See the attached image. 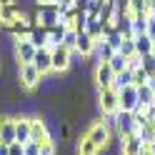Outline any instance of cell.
<instances>
[{
    "label": "cell",
    "instance_id": "ba28073f",
    "mask_svg": "<svg viewBox=\"0 0 155 155\" xmlns=\"http://www.w3.org/2000/svg\"><path fill=\"white\" fill-rule=\"evenodd\" d=\"M133 133H138V125H135L133 113L118 110L115 113V135H118V138H125V135H133Z\"/></svg>",
    "mask_w": 155,
    "mask_h": 155
},
{
    "label": "cell",
    "instance_id": "8992f818",
    "mask_svg": "<svg viewBox=\"0 0 155 155\" xmlns=\"http://www.w3.org/2000/svg\"><path fill=\"white\" fill-rule=\"evenodd\" d=\"M33 23L35 25H43V28H53L60 23V10H58V3L55 5H40L33 15Z\"/></svg>",
    "mask_w": 155,
    "mask_h": 155
},
{
    "label": "cell",
    "instance_id": "cb8c5ba5",
    "mask_svg": "<svg viewBox=\"0 0 155 155\" xmlns=\"http://www.w3.org/2000/svg\"><path fill=\"white\" fill-rule=\"evenodd\" d=\"M63 48H68L70 53H75V45H78V30L75 28H65V35H63Z\"/></svg>",
    "mask_w": 155,
    "mask_h": 155
},
{
    "label": "cell",
    "instance_id": "277c9868",
    "mask_svg": "<svg viewBox=\"0 0 155 155\" xmlns=\"http://www.w3.org/2000/svg\"><path fill=\"white\" fill-rule=\"evenodd\" d=\"M98 110L100 115H115L120 108H118V90L115 88H98Z\"/></svg>",
    "mask_w": 155,
    "mask_h": 155
},
{
    "label": "cell",
    "instance_id": "7c38bea8",
    "mask_svg": "<svg viewBox=\"0 0 155 155\" xmlns=\"http://www.w3.org/2000/svg\"><path fill=\"white\" fill-rule=\"evenodd\" d=\"M95 45H98V40H95V38H90L85 30H80V33H78V45H75V53L80 55V58H85V60H88V58H93V55H95Z\"/></svg>",
    "mask_w": 155,
    "mask_h": 155
},
{
    "label": "cell",
    "instance_id": "7bdbcfd3",
    "mask_svg": "<svg viewBox=\"0 0 155 155\" xmlns=\"http://www.w3.org/2000/svg\"><path fill=\"white\" fill-rule=\"evenodd\" d=\"M153 55H155V45H153Z\"/></svg>",
    "mask_w": 155,
    "mask_h": 155
},
{
    "label": "cell",
    "instance_id": "d4e9b609",
    "mask_svg": "<svg viewBox=\"0 0 155 155\" xmlns=\"http://www.w3.org/2000/svg\"><path fill=\"white\" fill-rule=\"evenodd\" d=\"M108 63H110V68H113V73H115V75H118V73H123V70H128V58H125V55H120V53H115Z\"/></svg>",
    "mask_w": 155,
    "mask_h": 155
},
{
    "label": "cell",
    "instance_id": "7a4b0ae2",
    "mask_svg": "<svg viewBox=\"0 0 155 155\" xmlns=\"http://www.w3.org/2000/svg\"><path fill=\"white\" fill-rule=\"evenodd\" d=\"M85 135H88V138H90L95 145H98L100 150H105V148H108V145L113 143V130H110V128H108V125H105L100 118L90 123V128L85 130Z\"/></svg>",
    "mask_w": 155,
    "mask_h": 155
},
{
    "label": "cell",
    "instance_id": "e575fe53",
    "mask_svg": "<svg viewBox=\"0 0 155 155\" xmlns=\"http://www.w3.org/2000/svg\"><path fill=\"white\" fill-rule=\"evenodd\" d=\"M105 40H108V43H110V45L115 48V50H118V48H120V43H123V35H120L118 30H115V33H110L108 38H105Z\"/></svg>",
    "mask_w": 155,
    "mask_h": 155
},
{
    "label": "cell",
    "instance_id": "74e56055",
    "mask_svg": "<svg viewBox=\"0 0 155 155\" xmlns=\"http://www.w3.org/2000/svg\"><path fill=\"white\" fill-rule=\"evenodd\" d=\"M55 3H60V0H35L38 8H40V5H55Z\"/></svg>",
    "mask_w": 155,
    "mask_h": 155
},
{
    "label": "cell",
    "instance_id": "e0dca14e",
    "mask_svg": "<svg viewBox=\"0 0 155 155\" xmlns=\"http://www.w3.org/2000/svg\"><path fill=\"white\" fill-rule=\"evenodd\" d=\"M75 155H100V148L88 138V135H80L78 148H75Z\"/></svg>",
    "mask_w": 155,
    "mask_h": 155
},
{
    "label": "cell",
    "instance_id": "60d3db41",
    "mask_svg": "<svg viewBox=\"0 0 155 155\" xmlns=\"http://www.w3.org/2000/svg\"><path fill=\"white\" fill-rule=\"evenodd\" d=\"M0 155H8V145L5 143H0Z\"/></svg>",
    "mask_w": 155,
    "mask_h": 155
},
{
    "label": "cell",
    "instance_id": "8fae6325",
    "mask_svg": "<svg viewBox=\"0 0 155 155\" xmlns=\"http://www.w3.org/2000/svg\"><path fill=\"white\" fill-rule=\"evenodd\" d=\"M33 65L38 68V73L43 78L53 73V58H50V48H38L35 58H33Z\"/></svg>",
    "mask_w": 155,
    "mask_h": 155
},
{
    "label": "cell",
    "instance_id": "7402d4cb",
    "mask_svg": "<svg viewBox=\"0 0 155 155\" xmlns=\"http://www.w3.org/2000/svg\"><path fill=\"white\" fill-rule=\"evenodd\" d=\"M155 103V93L148 88V85H140L138 88V108L143 110V108H148V105H153Z\"/></svg>",
    "mask_w": 155,
    "mask_h": 155
},
{
    "label": "cell",
    "instance_id": "3957f363",
    "mask_svg": "<svg viewBox=\"0 0 155 155\" xmlns=\"http://www.w3.org/2000/svg\"><path fill=\"white\" fill-rule=\"evenodd\" d=\"M43 80V75L38 73V68L33 63H25V65H18V85H20L23 90H35L38 85H40Z\"/></svg>",
    "mask_w": 155,
    "mask_h": 155
},
{
    "label": "cell",
    "instance_id": "83f0119b",
    "mask_svg": "<svg viewBox=\"0 0 155 155\" xmlns=\"http://www.w3.org/2000/svg\"><path fill=\"white\" fill-rule=\"evenodd\" d=\"M135 15H148L145 13V0H130L128 3V18H135Z\"/></svg>",
    "mask_w": 155,
    "mask_h": 155
},
{
    "label": "cell",
    "instance_id": "1f68e13d",
    "mask_svg": "<svg viewBox=\"0 0 155 155\" xmlns=\"http://www.w3.org/2000/svg\"><path fill=\"white\" fill-rule=\"evenodd\" d=\"M23 155H40V145L33 143V140H28V143L23 145Z\"/></svg>",
    "mask_w": 155,
    "mask_h": 155
},
{
    "label": "cell",
    "instance_id": "5b68a950",
    "mask_svg": "<svg viewBox=\"0 0 155 155\" xmlns=\"http://www.w3.org/2000/svg\"><path fill=\"white\" fill-rule=\"evenodd\" d=\"M35 50H38V48L28 40V35H25V38H13V55H15V63H18V65L33 63Z\"/></svg>",
    "mask_w": 155,
    "mask_h": 155
},
{
    "label": "cell",
    "instance_id": "5bb4252c",
    "mask_svg": "<svg viewBox=\"0 0 155 155\" xmlns=\"http://www.w3.org/2000/svg\"><path fill=\"white\" fill-rule=\"evenodd\" d=\"M143 148H145V145H143V140L138 138V133L120 138V155H140Z\"/></svg>",
    "mask_w": 155,
    "mask_h": 155
},
{
    "label": "cell",
    "instance_id": "603a6c76",
    "mask_svg": "<svg viewBox=\"0 0 155 155\" xmlns=\"http://www.w3.org/2000/svg\"><path fill=\"white\" fill-rule=\"evenodd\" d=\"M153 40H150V38L148 35H135V53H138V55H148V53H153Z\"/></svg>",
    "mask_w": 155,
    "mask_h": 155
},
{
    "label": "cell",
    "instance_id": "f546056e",
    "mask_svg": "<svg viewBox=\"0 0 155 155\" xmlns=\"http://www.w3.org/2000/svg\"><path fill=\"white\" fill-rule=\"evenodd\" d=\"M130 73H133V85H135V88H140V85H148V78H150V75L145 73L140 65L135 68V70H130Z\"/></svg>",
    "mask_w": 155,
    "mask_h": 155
},
{
    "label": "cell",
    "instance_id": "b9f144b4",
    "mask_svg": "<svg viewBox=\"0 0 155 155\" xmlns=\"http://www.w3.org/2000/svg\"><path fill=\"white\" fill-rule=\"evenodd\" d=\"M0 70H3V60H0Z\"/></svg>",
    "mask_w": 155,
    "mask_h": 155
},
{
    "label": "cell",
    "instance_id": "d6986e66",
    "mask_svg": "<svg viewBox=\"0 0 155 155\" xmlns=\"http://www.w3.org/2000/svg\"><path fill=\"white\" fill-rule=\"evenodd\" d=\"M138 138L143 140L145 148H155V123L153 120L148 125H143V128H138Z\"/></svg>",
    "mask_w": 155,
    "mask_h": 155
},
{
    "label": "cell",
    "instance_id": "44dd1931",
    "mask_svg": "<svg viewBox=\"0 0 155 155\" xmlns=\"http://www.w3.org/2000/svg\"><path fill=\"white\" fill-rule=\"evenodd\" d=\"M115 53H118V50H115V48L105 40V38H103V40H98V45H95V58H98V63H100V60H110Z\"/></svg>",
    "mask_w": 155,
    "mask_h": 155
},
{
    "label": "cell",
    "instance_id": "4fadbf2b",
    "mask_svg": "<svg viewBox=\"0 0 155 155\" xmlns=\"http://www.w3.org/2000/svg\"><path fill=\"white\" fill-rule=\"evenodd\" d=\"M23 13L20 3H0V28H8L15 23V18Z\"/></svg>",
    "mask_w": 155,
    "mask_h": 155
},
{
    "label": "cell",
    "instance_id": "f6af8a7d",
    "mask_svg": "<svg viewBox=\"0 0 155 155\" xmlns=\"http://www.w3.org/2000/svg\"><path fill=\"white\" fill-rule=\"evenodd\" d=\"M153 15H155V13H153Z\"/></svg>",
    "mask_w": 155,
    "mask_h": 155
},
{
    "label": "cell",
    "instance_id": "52a82bcc",
    "mask_svg": "<svg viewBox=\"0 0 155 155\" xmlns=\"http://www.w3.org/2000/svg\"><path fill=\"white\" fill-rule=\"evenodd\" d=\"M30 140L38 143V145H43V143H48V140H53L50 128H48V123L40 118V115H30Z\"/></svg>",
    "mask_w": 155,
    "mask_h": 155
},
{
    "label": "cell",
    "instance_id": "2e32d148",
    "mask_svg": "<svg viewBox=\"0 0 155 155\" xmlns=\"http://www.w3.org/2000/svg\"><path fill=\"white\" fill-rule=\"evenodd\" d=\"M0 143H15V118L10 115H0Z\"/></svg>",
    "mask_w": 155,
    "mask_h": 155
},
{
    "label": "cell",
    "instance_id": "d590c367",
    "mask_svg": "<svg viewBox=\"0 0 155 155\" xmlns=\"http://www.w3.org/2000/svg\"><path fill=\"white\" fill-rule=\"evenodd\" d=\"M8 155H23V145L20 143H10L8 145Z\"/></svg>",
    "mask_w": 155,
    "mask_h": 155
},
{
    "label": "cell",
    "instance_id": "ee69618b",
    "mask_svg": "<svg viewBox=\"0 0 155 155\" xmlns=\"http://www.w3.org/2000/svg\"><path fill=\"white\" fill-rule=\"evenodd\" d=\"M153 123H155V120H153Z\"/></svg>",
    "mask_w": 155,
    "mask_h": 155
},
{
    "label": "cell",
    "instance_id": "f35d334b",
    "mask_svg": "<svg viewBox=\"0 0 155 155\" xmlns=\"http://www.w3.org/2000/svg\"><path fill=\"white\" fill-rule=\"evenodd\" d=\"M148 88L155 93V75H150V78H148Z\"/></svg>",
    "mask_w": 155,
    "mask_h": 155
},
{
    "label": "cell",
    "instance_id": "30bf717a",
    "mask_svg": "<svg viewBox=\"0 0 155 155\" xmlns=\"http://www.w3.org/2000/svg\"><path fill=\"white\" fill-rule=\"evenodd\" d=\"M118 108L125 110V113H133L138 108V88L135 85H128V88L118 90Z\"/></svg>",
    "mask_w": 155,
    "mask_h": 155
},
{
    "label": "cell",
    "instance_id": "836d02e7",
    "mask_svg": "<svg viewBox=\"0 0 155 155\" xmlns=\"http://www.w3.org/2000/svg\"><path fill=\"white\" fill-rule=\"evenodd\" d=\"M145 35L155 43V15H148V28H145Z\"/></svg>",
    "mask_w": 155,
    "mask_h": 155
},
{
    "label": "cell",
    "instance_id": "ab89813d",
    "mask_svg": "<svg viewBox=\"0 0 155 155\" xmlns=\"http://www.w3.org/2000/svg\"><path fill=\"white\" fill-rule=\"evenodd\" d=\"M140 155H155V148H143Z\"/></svg>",
    "mask_w": 155,
    "mask_h": 155
},
{
    "label": "cell",
    "instance_id": "9c48e42d",
    "mask_svg": "<svg viewBox=\"0 0 155 155\" xmlns=\"http://www.w3.org/2000/svg\"><path fill=\"white\" fill-rule=\"evenodd\" d=\"M93 80L98 88H113V80H115V73H113V68L108 60H100L98 65H95V70H93Z\"/></svg>",
    "mask_w": 155,
    "mask_h": 155
},
{
    "label": "cell",
    "instance_id": "4dcf8cb0",
    "mask_svg": "<svg viewBox=\"0 0 155 155\" xmlns=\"http://www.w3.org/2000/svg\"><path fill=\"white\" fill-rule=\"evenodd\" d=\"M118 53H120V55H125V58L138 55V53H135V38H133V40H123V43H120V48H118Z\"/></svg>",
    "mask_w": 155,
    "mask_h": 155
},
{
    "label": "cell",
    "instance_id": "4316f807",
    "mask_svg": "<svg viewBox=\"0 0 155 155\" xmlns=\"http://www.w3.org/2000/svg\"><path fill=\"white\" fill-rule=\"evenodd\" d=\"M130 28H133L135 35H143L145 28H148V15H135V18H130Z\"/></svg>",
    "mask_w": 155,
    "mask_h": 155
},
{
    "label": "cell",
    "instance_id": "6da1fadb",
    "mask_svg": "<svg viewBox=\"0 0 155 155\" xmlns=\"http://www.w3.org/2000/svg\"><path fill=\"white\" fill-rule=\"evenodd\" d=\"M50 58H53V73L55 75H63V73L70 70V65L78 58V53H70L63 45H55V48H50Z\"/></svg>",
    "mask_w": 155,
    "mask_h": 155
},
{
    "label": "cell",
    "instance_id": "ffe728a7",
    "mask_svg": "<svg viewBox=\"0 0 155 155\" xmlns=\"http://www.w3.org/2000/svg\"><path fill=\"white\" fill-rule=\"evenodd\" d=\"M85 33H88L90 38H95V40H103V20H100V18L88 15V23H85Z\"/></svg>",
    "mask_w": 155,
    "mask_h": 155
},
{
    "label": "cell",
    "instance_id": "ac0fdd59",
    "mask_svg": "<svg viewBox=\"0 0 155 155\" xmlns=\"http://www.w3.org/2000/svg\"><path fill=\"white\" fill-rule=\"evenodd\" d=\"M28 40H30L35 48H48V28L35 25L33 30H30V35H28Z\"/></svg>",
    "mask_w": 155,
    "mask_h": 155
},
{
    "label": "cell",
    "instance_id": "f1b7e54d",
    "mask_svg": "<svg viewBox=\"0 0 155 155\" xmlns=\"http://www.w3.org/2000/svg\"><path fill=\"white\" fill-rule=\"evenodd\" d=\"M140 68H143L148 75H155V55H153V53L140 55Z\"/></svg>",
    "mask_w": 155,
    "mask_h": 155
},
{
    "label": "cell",
    "instance_id": "d6a6232c",
    "mask_svg": "<svg viewBox=\"0 0 155 155\" xmlns=\"http://www.w3.org/2000/svg\"><path fill=\"white\" fill-rule=\"evenodd\" d=\"M40 155H58V148H55V143L53 140H48L40 145Z\"/></svg>",
    "mask_w": 155,
    "mask_h": 155
},
{
    "label": "cell",
    "instance_id": "484cf974",
    "mask_svg": "<svg viewBox=\"0 0 155 155\" xmlns=\"http://www.w3.org/2000/svg\"><path fill=\"white\" fill-rule=\"evenodd\" d=\"M128 85H133V73H130V70H123V73L115 75V80H113V88H115V90L128 88Z\"/></svg>",
    "mask_w": 155,
    "mask_h": 155
},
{
    "label": "cell",
    "instance_id": "9a60e30c",
    "mask_svg": "<svg viewBox=\"0 0 155 155\" xmlns=\"http://www.w3.org/2000/svg\"><path fill=\"white\" fill-rule=\"evenodd\" d=\"M30 140V115H15V143L25 145Z\"/></svg>",
    "mask_w": 155,
    "mask_h": 155
},
{
    "label": "cell",
    "instance_id": "8d00e7d4",
    "mask_svg": "<svg viewBox=\"0 0 155 155\" xmlns=\"http://www.w3.org/2000/svg\"><path fill=\"white\" fill-rule=\"evenodd\" d=\"M145 13H148V15L155 13V0H145Z\"/></svg>",
    "mask_w": 155,
    "mask_h": 155
}]
</instances>
